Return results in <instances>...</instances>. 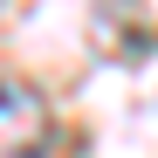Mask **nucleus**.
I'll return each mask as SVG.
<instances>
[{
  "mask_svg": "<svg viewBox=\"0 0 158 158\" xmlns=\"http://www.w3.org/2000/svg\"><path fill=\"white\" fill-rule=\"evenodd\" d=\"M55 144V110L35 83L0 76V158H48Z\"/></svg>",
  "mask_w": 158,
  "mask_h": 158,
  "instance_id": "nucleus-1",
  "label": "nucleus"
}]
</instances>
